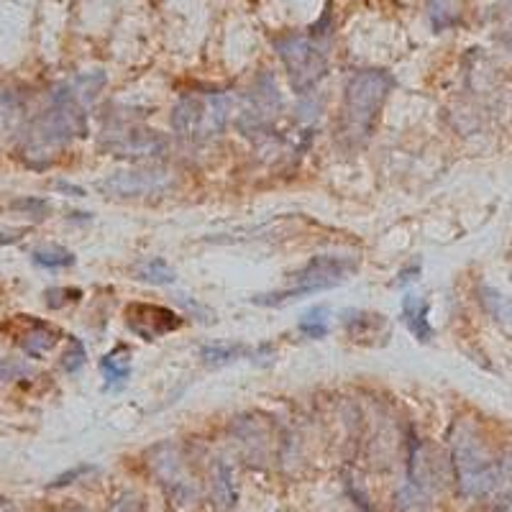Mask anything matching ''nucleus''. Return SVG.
I'll use <instances>...</instances> for the list:
<instances>
[{"label": "nucleus", "instance_id": "f257e3e1", "mask_svg": "<svg viewBox=\"0 0 512 512\" xmlns=\"http://www.w3.org/2000/svg\"><path fill=\"white\" fill-rule=\"evenodd\" d=\"M105 85L100 72L80 75L52 93V103L34 118L26 131L24 157L31 164H47L64 146L88 131V105Z\"/></svg>", "mask_w": 512, "mask_h": 512}, {"label": "nucleus", "instance_id": "c85d7f7f", "mask_svg": "<svg viewBox=\"0 0 512 512\" xmlns=\"http://www.w3.org/2000/svg\"><path fill=\"white\" fill-rule=\"evenodd\" d=\"M418 274H420V262H413L410 267L400 269V285H408V282H413Z\"/></svg>", "mask_w": 512, "mask_h": 512}, {"label": "nucleus", "instance_id": "bb28decb", "mask_svg": "<svg viewBox=\"0 0 512 512\" xmlns=\"http://www.w3.org/2000/svg\"><path fill=\"white\" fill-rule=\"evenodd\" d=\"M88 472H93V466L80 464V466H77V469H70V472H67V474H62V477H59L57 482L52 484V487H64V484H70L72 479H80L82 474H88Z\"/></svg>", "mask_w": 512, "mask_h": 512}, {"label": "nucleus", "instance_id": "cd10ccee", "mask_svg": "<svg viewBox=\"0 0 512 512\" xmlns=\"http://www.w3.org/2000/svg\"><path fill=\"white\" fill-rule=\"evenodd\" d=\"M24 369L18 367V364H11V361L0 359V382H6V379H13L16 374H21Z\"/></svg>", "mask_w": 512, "mask_h": 512}, {"label": "nucleus", "instance_id": "dca6fc26", "mask_svg": "<svg viewBox=\"0 0 512 512\" xmlns=\"http://www.w3.org/2000/svg\"><path fill=\"white\" fill-rule=\"evenodd\" d=\"M210 484H213V500H216V507H221V510H231L233 502H236V484H233L231 466L218 461V464L213 466Z\"/></svg>", "mask_w": 512, "mask_h": 512}, {"label": "nucleus", "instance_id": "f03ea898", "mask_svg": "<svg viewBox=\"0 0 512 512\" xmlns=\"http://www.w3.org/2000/svg\"><path fill=\"white\" fill-rule=\"evenodd\" d=\"M448 443L461 497L487 500L497 510H505L512 502V451L502 456L492 454L472 420H456Z\"/></svg>", "mask_w": 512, "mask_h": 512}, {"label": "nucleus", "instance_id": "b1692460", "mask_svg": "<svg viewBox=\"0 0 512 512\" xmlns=\"http://www.w3.org/2000/svg\"><path fill=\"white\" fill-rule=\"evenodd\" d=\"M82 297V290L77 287H57V290L47 292V305L49 308H64V305L77 303Z\"/></svg>", "mask_w": 512, "mask_h": 512}, {"label": "nucleus", "instance_id": "6ab92c4d", "mask_svg": "<svg viewBox=\"0 0 512 512\" xmlns=\"http://www.w3.org/2000/svg\"><path fill=\"white\" fill-rule=\"evenodd\" d=\"M31 259L44 269H64L75 264V254L64 246H39V249H34Z\"/></svg>", "mask_w": 512, "mask_h": 512}, {"label": "nucleus", "instance_id": "c756f323", "mask_svg": "<svg viewBox=\"0 0 512 512\" xmlns=\"http://www.w3.org/2000/svg\"><path fill=\"white\" fill-rule=\"evenodd\" d=\"M59 190L70 192V195H75V198H85V190L82 187H75V185H64V182H57Z\"/></svg>", "mask_w": 512, "mask_h": 512}, {"label": "nucleus", "instance_id": "f8f14e48", "mask_svg": "<svg viewBox=\"0 0 512 512\" xmlns=\"http://www.w3.org/2000/svg\"><path fill=\"white\" fill-rule=\"evenodd\" d=\"M428 303H425L423 297L418 295H405L402 297V320H405V326L408 331L413 333L418 341H431L433 338V326L431 320H428Z\"/></svg>", "mask_w": 512, "mask_h": 512}, {"label": "nucleus", "instance_id": "7ed1b4c3", "mask_svg": "<svg viewBox=\"0 0 512 512\" xmlns=\"http://www.w3.org/2000/svg\"><path fill=\"white\" fill-rule=\"evenodd\" d=\"M395 88L390 72L384 70H359L346 82L344 118H341V134L354 144L367 141L377 126L382 105Z\"/></svg>", "mask_w": 512, "mask_h": 512}, {"label": "nucleus", "instance_id": "2eb2a0df", "mask_svg": "<svg viewBox=\"0 0 512 512\" xmlns=\"http://www.w3.org/2000/svg\"><path fill=\"white\" fill-rule=\"evenodd\" d=\"M100 372H103L105 387L108 390H118L121 384H126V379L131 377V354L128 349H116L108 356H103L100 361Z\"/></svg>", "mask_w": 512, "mask_h": 512}, {"label": "nucleus", "instance_id": "a878e982", "mask_svg": "<svg viewBox=\"0 0 512 512\" xmlns=\"http://www.w3.org/2000/svg\"><path fill=\"white\" fill-rule=\"evenodd\" d=\"M180 303L185 305V308L190 310L192 315H203V320H205V323H213V313H210V310L205 308V305L195 303V300H190V297H187V295H180Z\"/></svg>", "mask_w": 512, "mask_h": 512}, {"label": "nucleus", "instance_id": "1a4fd4ad", "mask_svg": "<svg viewBox=\"0 0 512 512\" xmlns=\"http://www.w3.org/2000/svg\"><path fill=\"white\" fill-rule=\"evenodd\" d=\"M172 185L167 169L159 167H139V169H123V172H113L98 182V190L108 198L131 200V198H152V195H162L167 187Z\"/></svg>", "mask_w": 512, "mask_h": 512}, {"label": "nucleus", "instance_id": "4468645a", "mask_svg": "<svg viewBox=\"0 0 512 512\" xmlns=\"http://www.w3.org/2000/svg\"><path fill=\"white\" fill-rule=\"evenodd\" d=\"M384 315L361 313V310H346L344 313V328L354 341H367V338H377L382 333Z\"/></svg>", "mask_w": 512, "mask_h": 512}, {"label": "nucleus", "instance_id": "5701e85b", "mask_svg": "<svg viewBox=\"0 0 512 512\" xmlns=\"http://www.w3.org/2000/svg\"><path fill=\"white\" fill-rule=\"evenodd\" d=\"M85 359H88V354H85V346H82V341L72 338L70 346H67V351L62 354V369L67 374L80 372V369L85 367Z\"/></svg>", "mask_w": 512, "mask_h": 512}, {"label": "nucleus", "instance_id": "a211bd4d", "mask_svg": "<svg viewBox=\"0 0 512 512\" xmlns=\"http://www.w3.org/2000/svg\"><path fill=\"white\" fill-rule=\"evenodd\" d=\"M136 280L146 282V285H172L177 280V272L164 259L154 256L136 267Z\"/></svg>", "mask_w": 512, "mask_h": 512}, {"label": "nucleus", "instance_id": "412c9836", "mask_svg": "<svg viewBox=\"0 0 512 512\" xmlns=\"http://www.w3.org/2000/svg\"><path fill=\"white\" fill-rule=\"evenodd\" d=\"M297 331L308 338H323L328 333V308L318 305V308L308 310L297 323Z\"/></svg>", "mask_w": 512, "mask_h": 512}, {"label": "nucleus", "instance_id": "9b49d317", "mask_svg": "<svg viewBox=\"0 0 512 512\" xmlns=\"http://www.w3.org/2000/svg\"><path fill=\"white\" fill-rule=\"evenodd\" d=\"M126 328L141 341H159V338L175 333L182 326V318L175 310L154 303H131L123 313Z\"/></svg>", "mask_w": 512, "mask_h": 512}, {"label": "nucleus", "instance_id": "39448f33", "mask_svg": "<svg viewBox=\"0 0 512 512\" xmlns=\"http://www.w3.org/2000/svg\"><path fill=\"white\" fill-rule=\"evenodd\" d=\"M233 111V98L226 93L185 95L172 111V128L180 139L210 141L226 131Z\"/></svg>", "mask_w": 512, "mask_h": 512}, {"label": "nucleus", "instance_id": "ddd939ff", "mask_svg": "<svg viewBox=\"0 0 512 512\" xmlns=\"http://www.w3.org/2000/svg\"><path fill=\"white\" fill-rule=\"evenodd\" d=\"M59 336L62 333L54 326H49V323H44V320H29V328H26L24 338H21V349L29 356H34V359H39V356H44L57 346Z\"/></svg>", "mask_w": 512, "mask_h": 512}, {"label": "nucleus", "instance_id": "423d86ee", "mask_svg": "<svg viewBox=\"0 0 512 512\" xmlns=\"http://www.w3.org/2000/svg\"><path fill=\"white\" fill-rule=\"evenodd\" d=\"M277 54L285 62L287 77L297 95H308L326 77V52L308 36H285L277 41Z\"/></svg>", "mask_w": 512, "mask_h": 512}, {"label": "nucleus", "instance_id": "20e7f679", "mask_svg": "<svg viewBox=\"0 0 512 512\" xmlns=\"http://www.w3.org/2000/svg\"><path fill=\"white\" fill-rule=\"evenodd\" d=\"M359 262L354 256L341 254H320L313 256L308 264L297 274H292V285L277 292H264V295L254 297V305H264V308H274V305L290 303L297 297L315 295V292H326L346 282L351 274L356 272Z\"/></svg>", "mask_w": 512, "mask_h": 512}, {"label": "nucleus", "instance_id": "aec40b11", "mask_svg": "<svg viewBox=\"0 0 512 512\" xmlns=\"http://www.w3.org/2000/svg\"><path fill=\"white\" fill-rule=\"evenodd\" d=\"M479 300H482L484 310H487L492 318L500 320V323H510V320H512V300H510V297H505L502 292L492 290V287H482V290H479Z\"/></svg>", "mask_w": 512, "mask_h": 512}, {"label": "nucleus", "instance_id": "4be33fe9", "mask_svg": "<svg viewBox=\"0 0 512 512\" xmlns=\"http://www.w3.org/2000/svg\"><path fill=\"white\" fill-rule=\"evenodd\" d=\"M428 11H431V21L436 29H446L448 24L456 21L454 0H428Z\"/></svg>", "mask_w": 512, "mask_h": 512}, {"label": "nucleus", "instance_id": "9d476101", "mask_svg": "<svg viewBox=\"0 0 512 512\" xmlns=\"http://www.w3.org/2000/svg\"><path fill=\"white\" fill-rule=\"evenodd\" d=\"M282 111V98L277 93L274 77L264 75L262 80H256L251 93L246 95L244 108L239 113V128L246 136H259L267 134L269 128L274 126L277 116Z\"/></svg>", "mask_w": 512, "mask_h": 512}, {"label": "nucleus", "instance_id": "6e6552de", "mask_svg": "<svg viewBox=\"0 0 512 512\" xmlns=\"http://www.w3.org/2000/svg\"><path fill=\"white\" fill-rule=\"evenodd\" d=\"M149 469L159 479L167 495L175 502H190L198 495V484L192 477L187 459L182 456V448L175 443H159L149 454Z\"/></svg>", "mask_w": 512, "mask_h": 512}, {"label": "nucleus", "instance_id": "0eeeda50", "mask_svg": "<svg viewBox=\"0 0 512 512\" xmlns=\"http://www.w3.org/2000/svg\"><path fill=\"white\" fill-rule=\"evenodd\" d=\"M100 146L116 157L146 159L164 152V139L134 118H111L100 131Z\"/></svg>", "mask_w": 512, "mask_h": 512}, {"label": "nucleus", "instance_id": "393cba45", "mask_svg": "<svg viewBox=\"0 0 512 512\" xmlns=\"http://www.w3.org/2000/svg\"><path fill=\"white\" fill-rule=\"evenodd\" d=\"M111 512H144V505H141L139 495H134V492H126V495H121L113 500Z\"/></svg>", "mask_w": 512, "mask_h": 512}, {"label": "nucleus", "instance_id": "f3484780", "mask_svg": "<svg viewBox=\"0 0 512 512\" xmlns=\"http://www.w3.org/2000/svg\"><path fill=\"white\" fill-rule=\"evenodd\" d=\"M200 356H203V361L210 364V367H226V364H233V361L251 356V349L244 344H210L203 346Z\"/></svg>", "mask_w": 512, "mask_h": 512}]
</instances>
